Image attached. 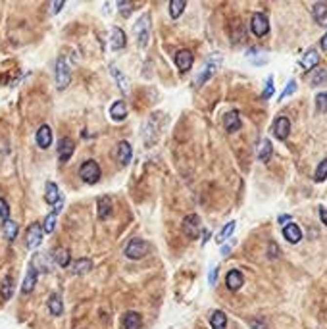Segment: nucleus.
<instances>
[{
  "label": "nucleus",
  "instance_id": "nucleus-19",
  "mask_svg": "<svg viewBox=\"0 0 327 329\" xmlns=\"http://www.w3.org/2000/svg\"><path fill=\"white\" fill-rule=\"evenodd\" d=\"M127 42V37L125 33L120 29V27H112V35H110V46L112 50H122Z\"/></svg>",
  "mask_w": 327,
  "mask_h": 329
},
{
  "label": "nucleus",
  "instance_id": "nucleus-5",
  "mask_svg": "<svg viewBox=\"0 0 327 329\" xmlns=\"http://www.w3.org/2000/svg\"><path fill=\"white\" fill-rule=\"evenodd\" d=\"M69 81H71L69 66H67L64 56H60L56 60V87H58V91H64L65 87L69 85Z\"/></svg>",
  "mask_w": 327,
  "mask_h": 329
},
{
  "label": "nucleus",
  "instance_id": "nucleus-11",
  "mask_svg": "<svg viewBox=\"0 0 327 329\" xmlns=\"http://www.w3.org/2000/svg\"><path fill=\"white\" fill-rule=\"evenodd\" d=\"M73 150H75V144H73V141L69 137H62L58 141V158H60V162H67L71 158Z\"/></svg>",
  "mask_w": 327,
  "mask_h": 329
},
{
  "label": "nucleus",
  "instance_id": "nucleus-7",
  "mask_svg": "<svg viewBox=\"0 0 327 329\" xmlns=\"http://www.w3.org/2000/svg\"><path fill=\"white\" fill-rule=\"evenodd\" d=\"M200 229H202V226H200V218H198V216L191 214V216H187V218L183 220V233H185L189 239H196V237L200 235Z\"/></svg>",
  "mask_w": 327,
  "mask_h": 329
},
{
  "label": "nucleus",
  "instance_id": "nucleus-17",
  "mask_svg": "<svg viewBox=\"0 0 327 329\" xmlns=\"http://www.w3.org/2000/svg\"><path fill=\"white\" fill-rule=\"evenodd\" d=\"M35 139H37V144H39L41 148H48V146L52 144V131H50V127H48V125H41V127L37 129Z\"/></svg>",
  "mask_w": 327,
  "mask_h": 329
},
{
  "label": "nucleus",
  "instance_id": "nucleus-8",
  "mask_svg": "<svg viewBox=\"0 0 327 329\" xmlns=\"http://www.w3.org/2000/svg\"><path fill=\"white\" fill-rule=\"evenodd\" d=\"M44 200H46V204H50V206H62V195H60V189H58V185L54 183V181H48L46 183V189H44Z\"/></svg>",
  "mask_w": 327,
  "mask_h": 329
},
{
  "label": "nucleus",
  "instance_id": "nucleus-29",
  "mask_svg": "<svg viewBox=\"0 0 327 329\" xmlns=\"http://www.w3.org/2000/svg\"><path fill=\"white\" fill-rule=\"evenodd\" d=\"M2 233H4V237H6V241H16V237H18V224L14 222V220H8V222H4V226H2Z\"/></svg>",
  "mask_w": 327,
  "mask_h": 329
},
{
  "label": "nucleus",
  "instance_id": "nucleus-27",
  "mask_svg": "<svg viewBox=\"0 0 327 329\" xmlns=\"http://www.w3.org/2000/svg\"><path fill=\"white\" fill-rule=\"evenodd\" d=\"M318 62H320V54H318V50H314V48H310L304 56H302V67L304 69H312V67L318 66Z\"/></svg>",
  "mask_w": 327,
  "mask_h": 329
},
{
  "label": "nucleus",
  "instance_id": "nucleus-13",
  "mask_svg": "<svg viewBox=\"0 0 327 329\" xmlns=\"http://www.w3.org/2000/svg\"><path fill=\"white\" fill-rule=\"evenodd\" d=\"M33 264H35L37 271H50V269H52V266H54L56 262H54L52 254H48V252H41V254H35Z\"/></svg>",
  "mask_w": 327,
  "mask_h": 329
},
{
  "label": "nucleus",
  "instance_id": "nucleus-41",
  "mask_svg": "<svg viewBox=\"0 0 327 329\" xmlns=\"http://www.w3.org/2000/svg\"><path fill=\"white\" fill-rule=\"evenodd\" d=\"M0 218H2L4 222L10 220V206H8V202H6L4 198H0Z\"/></svg>",
  "mask_w": 327,
  "mask_h": 329
},
{
  "label": "nucleus",
  "instance_id": "nucleus-10",
  "mask_svg": "<svg viewBox=\"0 0 327 329\" xmlns=\"http://www.w3.org/2000/svg\"><path fill=\"white\" fill-rule=\"evenodd\" d=\"M289 133H291V122H289V118H285V116L277 118L275 123H273V135H275L279 141H285V139L289 137Z\"/></svg>",
  "mask_w": 327,
  "mask_h": 329
},
{
  "label": "nucleus",
  "instance_id": "nucleus-9",
  "mask_svg": "<svg viewBox=\"0 0 327 329\" xmlns=\"http://www.w3.org/2000/svg\"><path fill=\"white\" fill-rule=\"evenodd\" d=\"M250 29H252V33L256 35V37H264V35L269 31V21H267V18H266L264 14H254V16H252V21H250Z\"/></svg>",
  "mask_w": 327,
  "mask_h": 329
},
{
  "label": "nucleus",
  "instance_id": "nucleus-24",
  "mask_svg": "<svg viewBox=\"0 0 327 329\" xmlns=\"http://www.w3.org/2000/svg\"><path fill=\"white\" fill-rule=\"evenodd\" d=\"M48 312L52 316H62L64 314V302H62V296L58 293H54L48 298Z\"/></svg>",
  "mask_w": 327,
  "mask_h": 329
},
{
  "label": "nucleus",
  "instance_id": "nucleus-20",
  "mask_svg": "<svg viewBox=\"0 0 327 329\" xmlns=\"http://www.w3.org/2000/svg\"><path fill=\"white\" fill-rule=\"evenodd\" d=\"M110 118H112L114 122L125 120V118H127V104H125L123 100H116V102L112 104V108H110Z\"/></svg>",
  "mask_w": 327,
  "mask_h": 329
},
{
  "label": "nucleus",
  "instance_id": "nucleus-26",
  "mask_svg": "<svg viewBox=\"0 0 327 329\" xmlns=\"http://www.w3.org/2000/svg\"><path fill=\"white\" fill-rule=\"evenodd\" d=\"M112 216V200L108 197L98 198V218L100 220H108Z\"/></svg>",
  "mask_w": 327,
  "mask_h": 329
},
{
  "label": "nucleus",
  "instance_id": "nucleus-48",
  "mask_svg": "<svg viewBox=\"0 0 327 329\" xmlns=\"http://www.w3.org/2000/svg\"><path fill=\"white\" fill-rule=\"evenodd\" d=\"M320 218H322V222L327 226V210L326 208H320Z\"/></svg>",
  "mask_w": 327,
  "mask_h": 329
},
{
  "label": "nucleus",
  "instance_id": "nucleus-28",
  "mask_svg": "<svg viewBox=\"0 0 327 329\" xmlns=\"http://www.w3.org/2000/svg\"><path fill=\"white\" fill-rule=\"evenodd\" d=\"M312 14H314V20L320 23V25H326L327 23V6L324 2H318V4H314V8H312Z\"/></svg>",
  "mask_w": 327,
  "mask_h": 329
},
{
  "label": "nucleus",
  "instance_id": "nucleus-6",
  "mask_svg": "<svg viewBox=\"0 0 327 329\" xmlns=\"http://www.w3.org/2000/svg\"><path fill=\"white\" fill-rule=\"evenodd\" d=\"M42 227H41V224H31L29 227H27V233H25V245H27V248H37V247H41V243H42Z\"/></svg>",
  "mask_w": 327,
  "mask_h": 329
},
{
  "label": "nucleus",
  "instance_id": "nucleus-22",
  "mask_svg": "<svg viewBox=\"0 0 327 329\" xmlns=\"http://www.w3.org/2000/svg\"><path fill=\"white\" fill-rule=\"evenodd\" d=\"M93 269V262L89 258H81V260H75L71 264V273L73 275H85Z\"/></svg>",
  "mask_w": 327,
  "mask_h": 329
},
{
  "label": "nucleus",
  "instance_id": "nucleus-4",
  "mask_svg": "<svg viewBox=\"0 0 327 329\" xmlns=\"http://www.w3.org/2000/svg\"><path fill=\"white\" fill-rule=\"evenodd\" d=\"M148 252V243L143 239H131L125 247V256L131 260H141Z\"/></svg>",
  "mask_w": 327,
  "mask_h": 329
},
{
  "label": "nucleus",
  "instance_id": "nucleus-14",
  "mask_svg": "<svg viewBox=\"0 0 327 329\" xmlns=\"http://www.w3.org/2000/svg\"><path fill=\"white\" fill-rule=\"evenodd\" d=\"M224 125L227 133H237L241 129V116L237 110H229L227 114L224 116Z\"/></svg>",
  "mask_w": 327,
  "mask_h": 329
},
{
  "label": "nucleus",
  "instance_id": "nucleus-15",
  "mask_svg": "<svg viewBox=\"0 0 327 329\" xmlns=\"http://www.w3.org/2000/svg\"><path fill=\"white\" fill-rule=\"evenodd\" d=\"M193 62H195V56L191 50H179L175 54V64L181 71H189L193 67Z\"/></svg>",
  "mask_w": 327,
  "mask_h": 329
},
{
  "label": "nucleus",
  "instance_id": "nucleus-32",
  "mask_svg": "<svg viewBox=\"0 0 327 329\" xmlns=\"http://www.w3.org/2000/svg\"><path fill=\"white\" fill-rule=\"evenodd\" d=\"M123 328L125 329H141V316L137 312H127L123 316Z\"/></svg>",
  "mask_w": 327,
  "mask_h": 329
},
{
  "label": "nucleus",
  "instance_id": "nucleus-46",
  "mask_svg": "<svg viewBox=\"0 0 327 329\" xmlns=\"http://www.w3.org/2000/svg\"><path fill=\"white\" fill-rule=\"evenodd\" d=\"M277 222H279V224H287V226H289L291 216H289V214H283V216H279V218H277Z\"/></svg>",
  "mask_w": 327,
  "mask_h": 329
},
{
  "label": "nucleus",
  "instance_id": "nucleus-40",
  "mask_svg": "<svg viewBox=\"0 0 327 329\" xmlns=\"http://www.w3.org/2000/svg\"><path fill=\"white\" fill-rule=\"evenodd\" d=\"M316 108L320 112H327V93H320L316 97Z\"/></svg>",
  "mask_w": 327,
  "mask_h": 329
},
{
  "label": "nucleus",
  "instance_id": "nucleus-39",
  "mask_svg": "<svg viewBox=\"0 0 327 329\" xmlns=\"http://www.w3.org/2000/svg\"><path fill=\"white\" fill-rule=\"evenodd\" d=\"M314 179H316V181H326V179H327V160L320 162L318 169H316V175H314Z\"/></svg>",
  "mask_w": 327,
  "mask_h": 329
},
{
  "label": "nucleus",
  "instance_id": "nucleus-36",
  "mask_svg": "<svg viewBox=\"0 0 327 329\" xmlns=\"http://www.w3.org/2000/svg\"><path fill=\"white\" fill-rule=\"evenodd\" d=\"M233 231H235V222H229L227 226H225L224 229H222V231H220V233H218L216 241H218V243H224V241H225L227 237H231V233H233Z\"/></svg>",
  "mask_w": 327,
  "mask_h": 329
},
{
  "label": "nucleus",
  "instance_id": "nucleus-18",
  "mask_svg": "<svg viewBox=\"0 0 327 329\" xmlns=\"http://www.w3.org/2000/svg\"><path fill=\"white\" fill-rule=\"evenodd\" d=\"M225 283H227V289L229 291H239L243 285H245V277L239 269H231L225 277Z\"/></svg>",
  "mask_w": 327,
  "mask_h": 329
},
{
  "label": "nucleus",
  "instance_id": "nucleus-45",
  "mask_svg": "<svg viewBox=\"0 0 327 329\" xmlns=\"http://www.w3.org/2000/svg\"><path fill=\"white\" fill-rule=\"evenodd\" d=\"M216 281H218V267H212V271H210V285L216 287Z\"/></svg>",
  "mask_w": 327,
  "mask_h": 329
},
{
  "label": "nucleus",
  "instance_id": "nucleus-35",
  "mask_svg": "<svg viewBox=\"0 0 327 329\" xmlns=\"http://www.w3.org/2000/svg\"><path fill=\"white\" fill-rule=\"evenodd\" d=\"M12 295H14V279L8 275L6 279H4V283H2V298H12Z\"/></svg>",
  "mask_w": 327,
  "mask_h": 329
},
{
  "label": "nucleus",
  "instance_id": "nucleus-16",
  "mask_svg": "<svg viewBox=\"0 0 327 329\" xmlns=\"http://www.w3.org/2000/svg\"><path fill=\"white\" fill-rule=\"evenodd\" d=\"M116 156H118V162H120L122 165L129 164L131 158H133V148H131V144L127 143V141H122V143L118 144Z\"/></svg>",
  "mask_w": 327,
  "mask_h": 329
},
{
  "label": "nucleus",
  "instance_id": "nucleus-38",
  "mask_svg": "<svg viewBox=\"0 0 327 329\" xmlns=\"http://www.w3.org/2000/svg\"><path fill=\"white\" fill-rule=\"evenodd\" d=\"M310 77H312V79H310V83H312V85H320V83H324V81H326L327 69H318V71H314Z\"/></svg>",
  "mask_w": 327,
  "mask_h": 329
},
{
  "label": "nucleus",
  "instance_id": "nucleus-30",
  "mask_svg": "<svg viewBox=\"0 0 327 329\" xmlns=\"http://www.w3.org/2000/svg\"><path fill=\"white\" fill-rule=\"evenodd\" d=\"M185 8H187V2H185V0H171V2H169V18H171V20H177V18L183 14Z\"/></svg>",
  "mask_w": 327,
  "mask_h": 329
},
{
  "label": "nucleus",
  "instance_id": "nucleus-50",
  "mask_svg": "<svg viewBox=\"0 0 327 329\" xmlns=\"http://www.w3.org/2000/svg\"><path fill=\"white\" fill-rule=\"evenodd\" d=\"M322 48H324V50H327V31H326V35L322 37Z\"/></svg>",
  "mask_w": 327,
  "mask_h": 329
},
{
  "label": "nucleus",
  "instance_id": "nucleus-31",
  "mask_svg": "<svg viewBox=\"0 0 327 329\" xmlns=\"http://www.w3.org/2000/svg\"><path fill=\"white\" fill-rule=\"evenodd\" d=\"M210 324H212V329H227V318H225V314L222 310H216L212 314Z\"/></svg>",
  "mask_w": 327,
  "mask_h": 329
},
{
  "label": "nucleus",
  "instance_id": "nucleus-33",
  "mask_svg": "<svg viewBox=\"0 0 327 329\" xmlns=\"http://www.w3.org/2000/svg\"><path fill=\"white\" fill-rule=\"evenodd\" d=\"M271 154H273V148H271V143H269V139H264L260 144V152H258V158H260V162H269V158H271Z\"/></svg>",
  "mask_w": 327,
  "mask_h": 329
},
{
  "label": "nucleus",
  "instance_id": "nucleus-3",
  "mask_svg": "<svg viewBox=\"0 0 327 329\" xmlns=\"http://www.w3.org/2000/svg\"><path fill=\"white\" fill-rule=\"evenodd\" d=\"M79 175H81V179H83L87 185H95V183H98V179H100V165H98L95 160H87V162H83L81 167H79Z\"/></svg>",
  "mask_w": 327,
  "mask_h": 329
},
{
  "label": "nucleus",
  "instance_id": "nucleus-44",
  "mask_svg": "<svg viewBox=\"0 0 327 329\" xmlns=\"http://www.w3.org/2000/svg\"><path fill=\"white\" fill-rule=\"evenodd\" d=\"M250 328L252 329H267V326H266V322H264V320H258V318H256V320H252V322H250Z\"/></svg>",
  "mask_w": 327,
  "mask_h": 329
},
{
  "label": "nucleus",
  "instance_id": "nucleus-43",
  "mask_svg": "<svg viewBox=\"0 0 327 329\" xmlns=\"http://www.w3.org/2000/svg\"><path fill=\"white\" fill-rule=\"evenodd\" d=\"M294 91H296V83H294V81H289V83H287V87H285V91H283V95L279 97V100H283V99H287V97H291Z\"/></svg>",
  "mask_w": 327,
  "mask_h": 329
},
{
  "label": "nucleus",
  "instance_id": "nucleus-34",
  "mask_svg": "<svg viewBox=\"0 0 327 329\" xmlns=\"http://www.w3.org/2000/svg\"><path fill=\"white\" fill-rule=\"evenodd\" d=\"M58 210H60V206H58L54 212H50V214L46 216V220H44V226H42L44 233H52V231H54V227H56V218H58Z\"/></svg>",
  "mask_w": 327,
  "mask_h": 329
},
{
  "label": "nucleus",
  "instance_id": "nucleus-25",
  "mask_svg": "<svg viewBox=\"0 0 327 329\" xmlns=\"http://www.w3.org/2000/svg\"><path fill=\"white\" fill-rule=\"evenodd\" d=\"M52 258H54V262L58 264L60 267H67L69 262H71V254H69V250L64 248V247H60V248H56L54 252H52Z\"/></svg>",
  "mask_w": 327,
  "mask_h": 329
},
{
  "label": "nucleus",
  "instance_id": "nucleus-51",
  "mask_svg": "<svg viewBox=\"0 0 327 329\" xmlns=\"http://www.w3.org/2000/svg\"><path fill=\"white\" fill-rule=\"evenodd\" d=\"M202 231H204V235H202V245H204V243L208 241V237H210V231L208 229H202Z\"/></svg>",
  "mask_w": 327,
  "mask_h": 329
},
{
  "label": "nucleus",
  "instance_id": "nucleus-2",
  "mask_svg": "<svg viewBox=\"0 0 327 329\" xmlns=\"http://www.w3.org/2000/svg\"><path fill=\"white\" fill-rule=\"evenodd\" d=\"M220 60H222V54H212L210 58H208V62H206V66L204 69L196 75V81H195V87H202L210 77H214V73L218 71V66H220Z\"/></svg>",
  "mask_w": 327,
  "mask_h": 329
},
{
  "label": "nucleus",
  "instance_id": "nucleus-49",
  "mask_svg": "<svg viewBox=\"0 0 327 329\" xmlns=\"http://www.w3.org/2000/svg\"><path fill=\"white\" fill-rule=\"evenodd\" d=\"M231 247H233V245H225V247L222 248V254H224V256H227L229 252H231Z\"/></svg>",
  "mask_w": 327,
  "mask_h": 329
},
{
  "label": "nucleus",
  "instance_id": "nucleus-37",
  "mask_svg": "<svg viewBox=\"0 0 327 329\" xmlns=\"http://www.w3.org/2000/svg\"><path fill=\"white\" fill-rule=\"evenodd\" d=\"M273 93H275V89H273V75H269L267 81H266V89H264V93H262V99L264 100L271 99Z\"/></svg>",
  "mask_w": 327,
  "mask_h": 329
},
{
  "label": "nucleus",
  "instance_id": "nucleus-47",
  "mask_svg": "<svg viewBox=\"0 0 327 329\" xmlns=\"http://www.w3.org/2000/svg\"><path fill=\"white\" fill-rule=\"evenodd\" d=\"M62 6H64V2L60 0V2H52V12L56 14V12H60L62 10Z\"/></svg>",
  "mask_w": 327,
  "mask_h": 329
},
{
  "label": "nucleus",
  "instance_id": "nucleus-21",
  "mask_svg": "<svg viewBox=\"0 0 327 329\" xmlns=\"http://www.w3.org/2000/svg\"><path fill=\"white\" fill-rule=\"evenodd\" d=\"M110 73L114 75V79H116V83H118L120 91H122V93H125V95H129L131 85H129V81H127V77H125V75H123L118 67L114 66V64H110Z\"/></svg>",
  "mask_w": 327,
  "mask_h": 329
},
{
  "label": "nucleus",
  "instance_id": "nucleus-1",
  "mask_svg": "<svg viewBox=\"0 0 327 329\" xmlns=\"http://www.w3.org/2000/svg\"><path fill=\"white\" fill-rule=\"evenodd\" d=\"M150 16L148 14H143L139 20H137V23H135V27H133V31H135V39H137V44L141 46V48H144L146 44H148V39H150Z\"/></svg>",
  "mask_w": 327,
  "mask_h": 329
},
{
  "label": "nucleus",
  "instance_id": "nucleus-42",
  "mask_svg": "<svg viewBox=\"0 0 327 329\" xmlns=\"http://www.w3.org/2000/svg\"><path fill=\"white\" fill-rule=\"evenodd\" d=\"M118 10L122 12L123 18H127V16H131V12H133V4H131V2H118Z\"/></svg>",
  "mask_w": 327,
  "mask_h": 329
},
{
  "label": "nucleus",
  "instance_id": "nucleus-12",
  "mask_svg": "<svg viewBox=\"0 0 327 329\" xmlns=\"http://www.w3.org/2000/svg\"><path fill=\"white\" fill-rule=\"evenodd\" d=\"M37 277H39V271H37L35 264L31 262L29 266H27V273H25V279H23V285H21L23 295H29L33 289H35V285H37Z\"/></svg>",
  "mask_w": 327,
  "mask_h": 329
},
{
  "label": "nucleus",
  "instance_id": "nucleus-23",
  "mask_svg": "<svg viewBox=\"0 0 327 329\" xmlns=\"http://www.w3.org/2000/svg\"><path fill=\"white\" fill-rule=\"evenodd\" d=\"M283 237L289 241V243H300V239H302V231L300 227L296 226V224H289V226H285L283 227Z\"/></svg>",
  "mask_w": 327,
  "mask_h": 329
}]
</instances>
